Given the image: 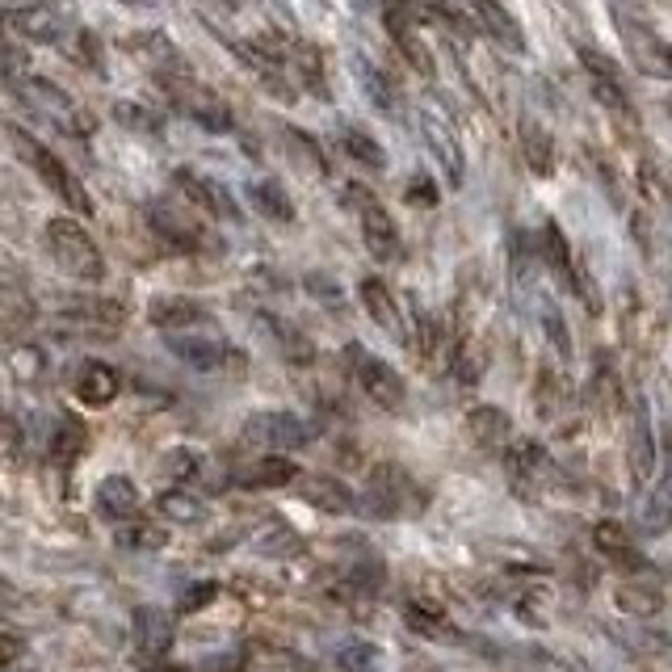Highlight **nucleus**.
Returning a JSON list of instances; mask_svg holds the SVG:
<instances>
[{"instance_id": "obj_7", "label": "nucleus", "mask_w": 672, "mask_h": 672, "mask_svg": "<svg viewBox=\"0 0 672 672\" xmlns=\"http://www.w3.org/2000/svg\"><path fill=\"white\" fill-rule=\"evenodd\" d=\"M345 198H350V207L357 211V223H362V240L370 248V257L375 261H400V227H396V219L391 211L378 202L370 189L362 186H350L345 189Z\"/></svg>"}, {"instance_id": "obj_9", "label": "nucleus", "mask_w": 672, "mask_h": 672, "mask_svg": "<svg viewBox=\"0 0 672 672\" xmlns=\"http://www.w3.org/2000/svg\"><path fill=\"white\" fill-rule=\"evenodd\" d=\"M161 84H164V93L186 109L193 122H202L207 131H232V109L219 102V93H211L207 84H198L189 72L168 76V81H161Z\"/></svg>"}, {"instance_id": "obj_43", "label": "nucleus", "mask_w": 672, "mask_h": 672, "mask_svg": "<svg viewBox=\"0 0 672 672\" xmlns=\"http://www.w3.org/2000/svg\"><path fill=\"white\" fill-rule=\"evenodd\" d=\"M337 664L345 672H387V656L366 639H350V644L337 651Z\"/></svg>"}, {"instance_id": "obj_33", "label": "nucleus", "mask_w": 672, "mask_h": 672, "mask_svg": "<svg viewBox=\"0 0 672 672\" xmlns=\"http://www.w3.org/2000/svg\"><path fill=\"white\" fill-rule=\"evenodd\" d=\"M286 72H291V81L303 84L307 93H328V84H323V59L311 43H291Z\"/></svg>"}, {"instance_id": "obj_50", "label": "nucleus", "mask_w": 672, "mask_h": 672, "mask_svg": "<svg viewBox=\"0 0 672 672\" xmlns=\"http://www.w3.org/2000/svg\"><path fill=\"white\" fill-rule=\"evenodd\" d=\"M580 63L589 68V76H610V81H618V63H614L610 55L592 51V47H580Z\"/></svg>"}, {"instance_id": "obj_15", "label": "nucleus", "mask_w": 672, "mask_h": 672, "mask_svg": "<svg viewBox=\"0 0 672 672\" xmlns=\"http://www.w3.org/2000/svg\"><path fill=\"white\" fill-rule=\"evenodd\" d=\"M618 30H622V43H626L630 59H635L644 72H651V76H672V51L651 38V30H647L644 22H630L626 9H618Z\"/></svg>"}, {"instance_id": "obj_51", "label": "nucleus", "mask_w": 672, "mask_h": 672, "mask_svg": "<svg viewBox=\"0 0 672 672\" xmlns=\"http://www.w3.org/2000/svg\"><path fill=\"white\" fill-rule=\"evenodd\" d=\"M261 551H266V555H278V559H282V555H298V551H303V538H298L295 530H278V534L266 538Z\"/></svg>"}, {"instance_id": "obj_29", "label": "nucleus", "mask_w": 672, "mask_h": 672, "mask_svg": "<svg viewBox=\"0 0 672 672\" xmlns=\"http://www.w3.org/2000/svg\"><path fill=\"white\" fill-rule=\"evenodd\" d=\"M614 605L626 618H656L664 610V592L644 585V580H622L614 589Z\"/></svg>"}, {"instance_id": "obj_22", "label": "nucleus", "mask_w": 672, "mask_h": 672, "mask_svg": "<svg viewBox=\"0 0 672 672\" xmlns=\"http://www.w3.org/2000/svg\"><path fill=\"white\" fill-rule=\"evenodd\" d=\"M467 433H471V441H475L480 450H505V441H509V433H512V421L505 408L480 403V408L467 412Z\"/></svg>"}, {"instance_id": "obj_41", "label": "nucleus", "mask_w": 672, "mask_h": 672, "mask_svg": "<svg viewBox=\"0 0 672 672\" xmlns=\"http://www.w3.org/2000/svg\"><path fill=\"white\" fill-rule=\"evenodd\" d=\"M34 320V303H30V295L9 278V273H0V328H26V323Z\"/></svg>"}, {"instance_id": "obj_11", "label": "nucleus", "mask_w": 672, "mask_h": 672, "mask_svg": "<svg viewBox=\"0 0 672 672\" xmlns=\"http://www.w3.org/2000/svg\"><path fill=\"white\" fill-rule=\"evenodd\" d=\"M173 614L161 610V605H134L131 610V639L134 651L148 660V664H161L173 647Z\"/></svg>"}, {"instance_id": "obj_10", "label": "nucleus", "mask_w": 672, "mask_h": 672, "mask_svg": "<svg viewBox=\"0 0 672 672\" xmlns=\"http://www.w3.org/2000/svg\"><path fill=\"white\" fill-rule=\"evenodd\" d=\"M13 89L26 97L30 106L47 109L51 118H59V122H63L72 134L93 131V118H89V114L72 102V93H68V89H59L55 81H43V76H30L26 72V76H17V81H13Z\"/></svg>"}, {"instance_id": "obj_37", "label": "nucleus", "mask_w": 672, "mask_h": 672, "mask_svg": "<svg viewBox=\"0 0 672 672\" xmlns=\"http://www.w3.org/2000/svg\"><path fill=\"white\" fill-rule=\"evenodd\" d=\"M521 152H526V164H530L534 177H551L555 173V139L546 134V127L526 122L521 127Z\"/></svg>"}, {"instance_id": "obj_23", "label": "nucleus", "mask_w": 672, "mask_h": 672, "mask_svg": "<svg viewBox=\"0 0 672 672\" xmlns=\"http://www.w3.org/2000/svg\"><path fill=\"white\" fill-rule=\"evenodd\" d=\"M651 471H656V437H651V416H647V403H635V421H630V475L635 487L651 484Z\"/></svg>"}, {"instance_id": "obj_27", "label": "nucleus", "mask_w": 672, "mask_h": 672, "mask_svg": "<svg viewBox=\"0 0 672 672\" xmlns=\"http://www.w3.org/2000/svg\"><path fill=\"white\" fill-rule=\"evenodd\" d=\"M471 9L480 13V22H484V30L496 38V43H505L509 51H526L521 26H517V17L505 9V0H471Z\"/></svg>"}, {"instance_id": "obj_1", "label": "nucleus", "mask_w": 672, "mask_h": 672, "mask_svg": "<svg viewBox=\"0 0 672 672\" xmlns=\"http://www.w3.org/2000/svg\"><path fill=\"white\" fill-rule=\"evenodd\" d=\"M9 143H13V152H17V156L43 177V186L55 189V193L68 202V211H76V215H93V198H89V189L81 186V177L59 161L47 143H38V139H34L30 131H22V127H9Z\"/></svg>"}, {"instance_id": "obj_28", "label": "nucleus", "mask_w": 672, "mask_h": 672, "mask_svg": "<svg viewBox=\"0 0 672 672\" xmlns=\"http://www.w3.org/2000/svg\"><path fill=\"white\" fill-rule=\"evenodd\" d=\"M148 219H152L156 236L168 240L173 248H202V227H198L186 211H177V207H156Z\"/></svg>"}, {"instance_id": "obj_36", "label": "nucleus", "mask_w": 672, "mask_h": 672, "mask_svg": "<svg viewBox=\"0 0 672 672\" xmlns=\"http://www.w3.org/2000/svg\"><path fill=\"white\" fill-rule=\"evenodd\" d=\"M303 496H307V505H316L320 512H353L357 505V496H353L350 487L341 484V480H303Z\"/></svg>"}, {"instance_id": "obj_14", "label": "nucleus", "mask_w": 672, "mask_h": 672, "mask_svg": "<svg viewBox=\"0 0 672 672\" xmlns=\"http://www.w3.org/2000/svg\"><path fill=\"white\" fill-rule=\"evenodd\" d=\"M148 320L156 323V328H164L168 337H186L193 328H207L211 316H207L202 303H193L186 295H161L148 303Z\"/></svg>"}, {"instance_id": "obj_48", "label": "nucleus", "mask_w": 672, "mask_h": 672, "mask_svg": "<svg viewBox=\"0 0 672 672\" xmlns=\"http://www.w3.org/2000/svg\"><path fill=\"white\" fill-rule=\"evenodd\" d=\"M592 97L605 109H614V114H626V89L618 81H610V76H592Z\"/></svg>"}, {"instance_id": "obj_30", "label": "nucleus", "mask_w": 672, "mask_h": 672, "mask_svg": "<svg viewBox=\"0 0 672 672\" xmlns=\"http://www.w3.org/2000/svg\"><path fill=\"white\" fill-rule=\"evenodd\" d=\"M295 480H303V471H298V462L291 455H266L244 471V484L248 487H286L295 484Z\"/></svg>"}, {"instance_id": "obj_46", "label": "nucleus", "mask_w": 672, "mask_h": 672, "mask_svg": "<svg viewBox=\"0 0 672 672\" xmlns=\"http://www.w3.org/2000/svg\"><path fill=\"white\" fill-rule=\"evenodd\" d=\"M26 68H30V55L22 47V38H0V72L9 81H17V76H26Z\"/></svg>"}, {"instance_id": "obj_52", "label": "nucleus", "mask_w": 672, "mask_h": 672, "mask_svg": "<svg viewBox=\"0 0 672 672\" xmlns=\"http://www.w3.org/2000/svg\"><path fill=\"white\" fill-rule=\"evenodd\" d=\"M408 202L412 207H437V186H433L429 177H412L408 181Z\"/></svg>"}, {"instance_id": "obj_19", "label": "nucleus", "mask_w": 672, "mask_h": 672, "mask_svg": "<svg viewBox=\"0 0 672 672\" xmlns=\"http://www.w3.org/2000/svg\"><path fill=\"white\" fill-rule=\"evenodd\" d=\"M118 391H122L118 366H109L102 357L81 362V370H76V400H81L84 408H106V403L118 400Z\"/></svg>"}, {"instance_id": "obj_3", "label": "nucleus", "mask_w": 672, "mask_h": 672, "mask_svg": "<svg viewBox=\"0 0 672 672\" xmlns=\"http://www.w3.org/2000/svg\"><path fill=\"white\" fill-rule=\"evenodd\" d=\"M362 505L375 517H416L429 505V492L416 484L400 462H378L366 475V496Z\"/></svg>"}, {"instance_id": "obj_24", "label": "nucleus", "mask_w": 672, "mask_h": 672, "mask_svg": "<svg viewBox=\"0 0 672 672\" xmlns=\"http://www.w3.org/2000/svg\"><path fill=\"white\" fill-rule=\"evenodd\" d=\"M9 26L17 38H26V43H59L63 38V17L47 9V4H26V9H17V13H9Z\"/></svg>"}, {"instance_id": "obj_49", "label": "nucleus", "mask_w": 672, "mask_h": 672, "mask_svg": "<svg viewBox=\"0 0 672 672\" xmlns=\"http://www.w3.org/2000/svg\"><path fill=\"white\" fill-rule=\"evenodd\" d=\"M215 597H219L215 580H202V585H193V589L181 592V614H202V610H207Z\"/></svg>"}, {"instance_id": "obj_4", "label": "nucleus", "mask_w": 672, "mask_h": 672, "mask_svg": "<svg viewBox=\"0 0 672 672\" xmlns=\"http://www.w3.org/2000/svg\"><path fill=\"white\" fill-rule=\"evenodd\" d=\"M345 362H350L353 378H357V387H362V396L370 403H378L382 412H400L403 403H408V387H403L400 370L391 366V362H382L375 353L366 350V345H345Z\"/></svg>"}, {"instance_id": "obj_5", "label": "nucleus", "mask_w": 672, "mask_h": 672, "mask_svg": "<svg viewBox=\"0 0 672 672\" xmlns=\"http://www.w3.org/2000/svg\"><path fill=\"white\" fill-rule=\"evenodd\" d=\"M240 433H244V441L266 446L269 455H291V450L311 446L316 425L303 421L298 412H286V408H261V412H252V416L244 421Z\"/></svg>"}, {"instance_id": "obj_45", "label": "nucleus", "mask_w": 672, "mask_h": 672, "mask_svg": "<svg viewBox=\"0 0 672 672\" xmlns=\"http://www.w3.org/2000/svg\"><path fill=\"white\" fill-rule=\"evenodd\" d=\"M114 118H118L122 127H131V131H161L164 127L161 109H152L148 102H134V97L118 102V106H114Z\"/></svg>"}, {"instance_id": "obj_42", "label": "nucleus", "mask_w": 672, "mask_h": 672, "mask_svg": "<svg viewBox=\"0 0 672 672\" xmlns=\"http://www.w3.org/2000/svg\"><path fill=\"white\" fill-rule=\"evenodd\" d=\"M298 660L282 647L269 644H252L240 651V672H295Z\"/></svg>"}, {"instance_id": "obj_6", "label": "nucleus", "mask_w": 672, "mask_h": 672, "mask_svg": "<svg viewBox=\"0 0 672 672\" xmlns=\"http://www.w3.org/2000/svg\"><path fill=\"white\" fill-rule=\"evenodd\" d=\"M168 350L173 357H181L189 370L198 375H211V378H240L248 370V357L244 350L219 341V337H168Z\"/></svg>"}, {"instance_id": "obj_18", "label": "nucleus", "mask_w": 672, "mask_h": 672, "mask_svg": "<svg viewBox=\"0 0 672 672\" xmlns=\"http://www.w3.org/2000/svg\"><path fill=\"white\" fill-rule=\"evenodd\" d=\"M357 298H362V307L370 311V320H375L382 332H391L396 341H408V323H403L400 303H396L391 286H387L382 278H362V282H357Z\"/></svg>"}, {"instance_id": "obj_31", "label": "nucleus", "mask_w": 672, "mask_h": 672, "mask_svg": "<svg viewBox=\"0 0 672 672\" xmlns=\"http://www.w3.org/2000/svg\"><path fill=\"white\" fill-rule=\"evenodd\" d=\"M353 76H357L362 93H366V102H370L378 114H396V109H400V93H396V84L387 81V76L378 72L370 59H362V55H357V63H353Z\"/></svg>"}, {"instance_id": "obj_40", "label": "nucleus", "mask_w": 672, "mask_h": 672, "mask_svg": "<svg viewBox=\"0 0 672 672\" xmlns=\"http://www.w3.org/2000/svg\"><path fill=\"white\" fill-rule=\"evenodd\" d=\"M114 542L122 546V551H161L168 534H164L161 521H148V517H131V521H122L118 530H114Z\"/></svg>"}, {"instance_id": "obj_21", "label": "nucleus", "mask_w": 672, "mask_h": 672, "mask_svg": "<svg viewBox=\"0 0 672 672\" xmlns=\"http://www.w3.org/2000/svg\"><path fill=\"white\" fill-rule=\"evenodd\" d=\"M139 505H143V496H139V487H134L131 475H106L102 484H97V512L106 517V521H131L139 517Z\"/></svg>"}, {"instance_id": "obj_34", "label": "nucleus", "mask_w": 672, "mask_h": 672, "mask_svg": "<svg viewBox=\"0 0 672 672\" xmlns=\"http://www.w3.org/2000/svg\"><path fill=\"white\" fill-rule=\"evenodd\" d=\"M542 257H546V266H551V273L564 282L567 291H576V266H571V244H567V236L559 232V223H542Z\"/></svg>"}, {"instance_id": "obj_25", "label": "nucleus", "mask_w": 672, "mask_h": 672, "mask_svg": "<svg viewBox=\"0 0 672 672\" xmlns=\"http://www.w3.org/2000/svg\"><path fill=\"white\" fill-rule=\"evenodd\" d=\"M592 546H597V555H605L610 564L618 567H639L644 559H639V546H635V538H630V530L622 526V521H597L592 526Z\"/></svg>"}, {"instance_id": "obj_2", "label": "nucleus", "mask_w": 672, "mask_h": 672, "mask_svg": "<svg viewBox=\"0 0 672 672\" xmlns=\"http://www.w3.org/2000/svg\"><path fill=\"white\" fill-rule=\"evenodd\" d=\"M47 252H51L55 261H59V269L63 273H72L76 282H102L106 278V257H102V248H97V240L89 236V227H81L76 219L59 215L47 223Z\"/></svg>"}, {"instance_id": "obj_53", "label": "nucleus", "mask_w": 672, "mask_h": 672, "mask_svg": "<svg viewBox=\"0 0 672 672\" xmlns=\"http://www.w3.org/2000/svg\"><path fill=\"white\" fill-rule=\"evenodd\" d=\"M38 366H43V357L30 350V345H22V353H13V370L22 378H34L38 375Z\"/></svg>"}, {"instance_id": "obj_20", "label": "nucleus", "mask_w": 672, "mask_h": 672, "mask_svg": "<svg viewBox=\"0 0 672 672\" xmlns=\"http://www.w3.org/2000/svg\"><path fill=\"white\" fill-rule=\"evenodd\" d=\"M387 30H391V38H396V47L400 55L421 72V76H433V51L425 47V38H421V30L412 22V9L408 4H391L387 9Z\"/></svg>"}, {"instance_id": "obj_8", "label": "nucleus", "mask_w": 672, "mask_h": 672, "mask_svg": "<svg viewBox=\"0 0 672 672\" xmlns=\"http://www.w3.org/2000/svg\"><path fill=\"white\" fill-rule=\"evenodd\" d=\"M416 122H421V139H425V148L433 152L437 168H441L446 181L458 189L467 181V156H462V143H458V131L450 127V118H446L441 109L425 106L416 114Z\"/></svg>"}, {"instance_id": "obj_26", "label": "nucleus", "mask_w": 672, "mask_h": 672, "mask_svg": "<svg viewBox=\"0 0 672 672\" xmlns=\"http://www.w3.org/2000/svg\"><path fill=\"white\" fill-rule=\"evenodd\" d=\"M257 328L266 332L269 345H273V350L282 353L286 362H298V366H303V362H311V357H316V350H311V341H307V337L298 332L295 323L278 320V316H257Z\"/></svg>"}, {"instance_id": "obj_47", "label": "nucleus", "mask_w": 672, "mask_h": 672, "mask_svg": "<svg viewBox=\"0 0 672 672\" xmlns=\"http://www.w3.org/2000/svg\"><path fill=\"white\" fill-rule=\"evenodd\" d=\"M542 328H546V341L555 345V353H559V357H571V337H567V328H564V316H559L551 303L542 307Z\"/></svg>"}, {"instance_id": "obj_13", "label": "nucleus", "mask_w": 672, "mask_h": 672, "mask_svg": "<svg viewBox=\"0 0 672 672\" xmlns=\"http://www.w3.org/2000/svg\"><path fill=\"white\" fill-rule=\"evenodd\" d=\"M173 186L177 193L189 202V211H202V215H215V219H236V202H232V193L211 181V177H202V173H189V168H177L173 173Z\"/></svg>"}, {"instance_id": "obj_16", "label": "nucleus", "mask_w": 672, "mask_h": 672, "mask_svg": "<svg viewBox=\"0 0 672 672\" xmlns=\"http://www.w3.org/2000/svg\"><path fill=\"white\" fill-rule=\"evenodd\" d=\"M63 320L81 332H118L127 323V307L114 298H68Z\"/></svg>"}, {"instance_id": "obj_39", "label": "nucleus", "mask_w": 672, "mask_h": 672, "mask_svg": "<svg viewBox=\"0 0 672 672\" xmlns=\"http://www.w3.org/2000/svg\"><path fill=\"white\" fill-rule=\"evenodd\" d=\"M248 198H252V207H257V215L273 219V223H291L295 219V202H291V193L278 186V181H252L248 186Z\"/></svg>"}, {"instance_id": "obj_32", "label": "nucleus", "mask_w": 672, "mask_h": 672, "mask_svg": "<svg viewBox=\"0 0 672 672\" xmlns=\"http://www.w3.org/2000/svg\"><path fill=\"white\" fill-rule=\"evenodd\" d=\"M89 446V429L81 425V416H72V412H63V416H55V433H51V458L59 467H72L81 450Z\"/></svg>"}, {"instance_id": "obj_12", "label": "nucleus", "mask_w": 672, "mask_h": 672, "mask_svg": "<svg viewBox=\"0 0 672 672\" xmlns=\"http://www.w3.org/2000/svg\"><path fill=\"white\" fill-rule=\"evenodd\" d=\"M505 471H509L517 492H538V487L555 475V462H551V455L538 441L521 437V441L505 446Z\"/></svg>"}, {"instance_id": "obj_38", "label": "nucleus", "mask_w": 672, "mask_h": 672, "mask_svg": "<svg viewBox=\"0 0 672 672\" xmlns=\"http://www.w3.org/2000/svg\"><path fill=\"white\" fill-rule=\"evenodd\" d=\"M156 512L168 517V521L193 526V521H202V517H207V500H202L198 492H189V487H168V492L156 496Z\"/></svg>"}, {"instance_id": "obj_35", "label": "nucleus", "mask_w": 672, "mask_h": 672, "mask_svg": "<svg viewBox=\"0 0 672 672\" xmlns=\"http://www.w3.org/2000/svg\"><path fill=\"white\" fill-rule=\"evenodd\" d=\"M403 626L412 630V635H421V639H455V626L450 618L429 605V601H408L403 605Z\"/></svg>"}, {"instance_id": "obj_55", "label": "nucleus", "mask_w": 672, "mask_h": 672, "mask_svg": "<svg viewBox=\"0 0 672 672\" xmlns=\"http://www.w3.org/2000/svg\"><path fill=\"white\" fill-rule=\"evenodd\" d=\"M669 576H672V567H669Z\"/></svg>"}, {"instance_id": "obj_17", "label": "nucleus", "mask_w": 672, "mask_h": 672, "mask_svg": "<svg viewBox=\"0 0 672 672\" xmlns=\"http://www.w3.org/2000/svg\"><path fill=\"white\" fill-rule=\"evenodd\" d=\"M131 55L139 59V63H143V68H152L161 81L189 72L186 63H181V51L168 43V34H161V30H134Z\"/></svg>"}, {"instance_id": "obj_44", "label": "nucleus", "mask_w": 672, "mask_h": 672, "mask_svg": "<svg viewBox=\"0 0 672 672\" xmlns=\"http://www.w3.org/2000/svg\"><path fill=\"white\" fill-rule=\"evenodd\" d=\"M341 148L350 152V161H357L362 168H387V152H382V143H378L375 134L357 131V127H350V131L341 134Z\"/></svg>"}, {"instance_id": "obj_54", "label": "nucleus", "mask_w": 672, "mask_h": 672, "mask_svg": "<svg viewBox=\"0 0 672 672\" xmlns=\"http://www.w3.org/2000/svg\"><path fill=\"white\" fill-rule=\"evenodd\" d=\"M4 26H9V17H4V13H0V38H9V34H4Z\"/></svg>"}]
</instances>
